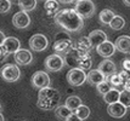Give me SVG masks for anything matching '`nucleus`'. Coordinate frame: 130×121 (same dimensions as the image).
I'll return each instance as SVG.
<instances>
[{
  "mask_svg": "<svg viewBox=\"0 0 130 121\" xmlns=\"http://www.w3.org/2000/svg\"><path fill=\"white\" fill-rule=\"evenodd\" d=\"M116 51H117L116 45L108 40H106L105 42H102L101 45H99L96 47V52L103 58H109L111 56H113Z\"/></svg>",
  "mask_w": 130,
  "mask_h": 121,
  "instance_id": "12",
  "label": "nucleus"
},
{
  "mask_svg": "<svg viewBox=\"0 0 130 121\" xmlns=\"http://www.w3.org/2000/svg\"><path fill=\"white\" fill-rule=\"evenodd\" d=\"M107 81L111 84V86L113 88H118V87H123L124 88V82L125 81L123 80V78L119 75V73H114L111 76L107 78Z\"/></svg>",
  "mask_w": 130,
  "mask_h": 121,
  "instance_id": "24",
  "label": "nucleus"
},
{
  "mask_svg": "<svg viewBox=\"0 0 130 121\" xmlns=\"http://www.w3.org/2000/svg\"><path fill=\"white\" fill-rule=\"evenodd\" d=\"M0 121H4V116H3L1 113H0Z\"/></svg>",
  "mask_w": 130,
  "mask_h": 121,
  "instance_id": "41",
  "label": "nucleus"
},
{
  "mask_svg": "<svg viewBox=\"0 0 130 121\" xmlns=\"http://www.w3.org/2000/svg\"><path fill=\"white\" fill-rule=\"evenodd\" d=\"M49 46V40L44 34H34L29 39V47L35 52L45 51Z\"/></svg>",
  "mask_w": 130,
  "mask_h": 121,
  "instance_id": "7",
  "label": "nucleus"
},
{
  "mask_svg": "<svg viewBox=\"0 0 130 121\" xmlns=\"http://www.w3.org/2000/svg\"><path fill=\"white\" fill-rule=\"evenodd\" d=\"M63 39H71V36L68 34H66V33H58V34L56 35V40H63Z\"/></svg>",
  "mask_w": 130,
  "mask_h": 121,
  "instance_id": "35",
  "label": "nucleus"
},
{
  "mask_svg": "<svg viewBox=\"0 0 130 121\" xmlns=\"http://www.w3.org/2000/svg\"><path fill=\"white\" fill-rule=\"evenodd\" d=\"M11 5L10 0H0V13H7L11 10Z\"/></svg>",
  "mask_w": 130,
  "mask_h": 121,
  "instance_id": "32",
  "label": "nucleus"
},
{
  "mask_svg": "<svg viewBox=\"0 0 130 121\" xmlns=\"http://www.w3.org/2000/svg\"><path fill=\"white\" fill-rule=\"evenodd\" d=\"M111 88H113V87L111 86V84H109V82L107 81V79H106V80L103 81V82H101V84H99V85L96 86L97 92L100 93V94H102V96H103V94H106V93H107L108 91L111 90Z\"/></svg>",
  "mask_w": 130,
  "mask_h": 121,
  "instance_id": "30",
  "label": "nucleus"
},
{
  "mask_svg": "<svg viewBox=\"0 0 130 121\" xmlns=\"http://www.w3.org/2000/svg\"><path fill=\"white\" fill-rule=\"evenodd\" d=\"M128 108L125 107L124 104H122L120 102H116V103L108 104L107 107V113L109 116H112L114 119H120L126 114Z\"/></svg>",
  "mask_w": 130,
  "mask_h": 121,
  "instance_id": "10",
  "label": "nucleus"
},
{
  "mask_svg": "<svg viewBox=\"0 0 130 121\" xmlns=\"http://www.w3.org/2000/svg\"><path fill=\"white\" fill-rule=\"evenodd\" d=\"M0 109H1V104H0Z\"/></svg>",
  "mask_w": 130,
  "mask_h": 121,
  "instance_id": "43",
  "label": "nucleus"
},
{
  "mask_svg": "<svg viewBox=\"0 0 130 121\" xmlns=\"http://www.w3.org/2000/svg\"><path fill=\"white\" fill-rule=\"evenodd\" d=\"M55 22L66 32L77 33L84 27V18L74 9H63L55 15Z\"/></svg>",
  "mask_w": 130,
  "mask_h": 121,
  "instance_id": "1",
  "label": "nucleus"
},
{
  "mask_svg": "<svg viewBox=\"0 0 130 121\" xmlns=\"http://www.w3.org/2000/svg\"><path fill=\"white\" fill-rule=\"evenodd\" d=\"M45 68L49 71H60V70L63 69V67L66 65V61H64V57H62L61 55L58 53H54V55H50L47 56L45 59Z\"/></svg>",
  "mask_w": 130,
  "mask_h": 121,
  "instance_id": "5",
  "label": "nucleus"
},
{
  "mask_svg": "<svg viewBox=\"0 0 130 121\" xmlns=\"http://www.w3.org/2000/svg\"><path fill=\"white\" fill-rule=\"evenodd\" d=\"M88 36H89V39H90V41H91L92 47H95V49H96L99 45H101L102 42H105V41L107 40V34H106L103 30H94V32H91Z\"/></svg>",
  "mask_w": 130,
  "mask_h": 121,
  "instance_id": "17",
  "label": "nucleus"
},
{
  "mask_svg": "<svg viewBox=\"0 0 130 121\" xmlns=\"http://www.w3.org/2000/svg\"><path fill=\"white\" fill-rule=\"evenodd\" d=\"M77 50V49H75ZM79 58H78V68L83 70H88L91 68V64H92V61H91V57L89 53H84V52H80Z\"/></svg>",
  "mask_w": 130,
  "mask_h": 121,
  "instance_id": "20",
  "label": "nucleus"
},
{
  "mask_svg": "<svg viewBox=\"0 0 130 121\" xmlns=\"http://www.w3.org/2000/svg\"><path fill=\"white\" fill-rule=\"evenodd\" d=\"M119 97H120V91L118 88H111L106 94H103V101L107 104H112L119 102Z\"/></svg>",
  "mask_w": 130,
  "mask_h": 121,
  "instance_id": "21",
  "label": "nucleus"
},
{
  "mask_svg": "<svg viewBox=\"0 0 130 121\" xmlns=\"http://www.w3.org/2000/svg\"><path fill=\"white\" fill-rule=\"evenodd\" d=\"M60 4H72L74 0H57Z\"/></svg>",
  "mask_w": 130,
  "mask_h": 121,
  "instance_id": "39",
  "label": "nucleus"
},
{
  "mask_svg": "<svg viewBox=\"0 0 130 121\" xmlns=\"http://www.w3.org/2000/svg\"><path fill=\"white\" fill-rule=\"evenodd\" d=\"M5 39H6V36H5V34L0 30V45H3L4 44V41H5Z\"/></svg>",
  "mask_w": 130,
  "mask_h": 121,
  "instance_id": "37",
  "label": "nucleus"
},
{
  "mask_svg": "<svg viewBox=\"0 0 130 121\" xmlns=\"http://www.w3.org/2000/svg\"><path fill=\"white\" fill-rule=\"evenodd\" d=\"M12 24L17 29L28 28L29 24H30V16L28 15V12L21 10V11L16 12L13 15V17H12Z\"/></svg>",
  "mask_w": 130,
  "mask_h": 121,
  "instance_id": "9",
  "label": "nucleus"
},
{
  "mask_svg": "<svg viewBox=\"0 0 130 121\" xmlns=\"http://www.w3.org/2000/svg\"><path fill=\"white\" fill-rule=\"evenodd\" d=\"M77 115L79 116L80 119H83V120H86L89 116H90V108L89 107H86V105H84V104H82L78 109L74 111Z\"/></svg>",
  "mask_w": 130,
  "mask_h": 121,
  "instance_id": "29",
  "label": "nucleus"
},
{
  "mask_svg": "<svg viewBox=\"0 0 130 121\" xmlns=\"http://www.w3.org/2000/svg\"><path fill=\"white\" fill-rule=\"evenodd\" d=\"M91 47H92V45H91L89 36H82L79 40L77 41V44L74 45V49H77L80 52H84V53H89Z\"/></svg>",
  "mask_w": 130,
  "mask_h": 121,
  "instance_id": "19",
  "label": "nucleus"
},
{
  "mask_svg": "<svg viewBox=\"0 0 130 121\" xmlns=\"http://www.w3.org/2000/svg\"><path fill=\"white\" fill-rule=\"evenodd\" d=\"M32 86L35 88H44V87H49L51 84L50 81V76L47 73L39 70V71H35L32 76Z\"/></svg>",
  "mask_w": 130,
  "mask_h": 121,
  "instance_id": "8",
  "label": "nucleus"
},
{
  "mask_svg": "<svg viewBox=\"0 0 130 121\" xmlns=\"http://www.w3.org/2000/svg\"><path fill=\"white\" fill-rule=\"evenodd\" d=\"M44 9H45L46 13L51 16V15H56L57 12L60 11V3L57 0H49L45 1L44 4Z\"/></svg>",
  "mask_w": 130,
  "mask_h": 121,
  "instance_id": "23",
  "label": "nucleus"
},
{
  "mask_svg": "<svg viewBox=\"0 0 130 121\" xmlns=\"http://www.w3.org/2000/svg\"><path fill=\"white\" fill-rule=\"evenodd\" d=\"M97 69L100 70L106 78H108V76H111L112 74H114V73L117 71V67H116L114 62H112L111 59L106 58V59H103L102 62H100Z\"/></svg>",
  "mask_w": 130,
  "mask_h": 121,
  "instance_id": "15",
  "label": "nucleus"
},
{
  "mask_svg": "<svg viewBox=\"0 0 130 121\" xmlns=\"http://www.w3.org/2000/svg\"><path fill=\"white\" fill-rule=\"evenodd\" d=\"M114 12L112 10H109V9H105V10H102L100 12V15H99V19H100V22H101L103 26H109V23L112 22V19L114 18Z\"/></svg>",
  "mask_w": 130,
  "mask_h": 121,
  "instance_id": "22",
  "label": "nucleus"
},
{
  "mask_svg": "<svg viewBox=\"0 0 130 121\" xmlns=\"http://www.w3.org/2000/svg\"><path fill=\"white\" fill-rule=\"evenodd\" d=\"M7 56H9V53L5 51V49L3 47V45H0V63L5 62Z\"/></svg>",
  "mask_w": 130,
  "mask_h": 121,
  "instance_id": "33",
  "label": "nucleus"
},
{
  "mask_svg": "<svg viewBox=\"0 0 130 121\" xmlns=\"http://www.w3.org/2000/svg\"><path fill=\"white\" fill-rule=\"evenodd\" d=\"M114 45L119 52L128 55V53H130V36L129 35H120L117 38Z\"/></svg>",
  "mask_w": 130,
  "mask_h": 121,
  "instance_id": "16",
  "label": "nucleus"
},
{
  "mask_svg": "<svg viewBox=\"0 0 130 121\" xmlns=\"http://www.w3.org/2000/svg\"><path fill=\"white\" fill-rule=\"evenodd\" d=\"M74 10L79 13L83 18H90L95 13V4L91 0H78L75 3Z\"/></svg>",
  "mask_w": 130,
  "mask_h": 121,
  "instance_id": "4",
  "label": "nucleus"
},
{
  "mask_svg": "<svg viewBox=\"0 0 130 121\" xmlns=\"http://www.w3.org/2000/svg\"><path fill=\"white\" fill-rule=\"evenodd\" d=\"M124 90L130 91V79H128V80L124 82Z\"/></svg>",
  "mask_w": 130,
  "mask_h": 121,
  "instance_id": "38",
  "label": "nucleus"
},
{
  "mask_svg": "<svg viewBox=\"0 0 130 121\" xmlns=\"http://www.w3.org/2000/svg\"><path fill=\"white\" fill-rule=\"evenodd\" d=\"M72 113H73V111L69 109L66 104H64V105H58L56 109H55V115H56L60 120H64V121L67 120V117L71 115Z\"/></svg>",
  "mask_w": 130,
  "mask_h": 121,
  "instance_id": "25",
  "label": "nucleus"
},
{
  "mask_svg": "<svg viewBox=\"0 0 130 121\" xmlns=\"http://www.w3.org/2000/svg\"><path fill=\"white\" fill-rule=\"evenodd\" d=\"M0 75H1L3 80H5L6 82H15L20 79L21 71H20V68L16 64L6 63L0 69Z\"/></svg>",
  "mask_w": 130,
  "mask_h": 121,
  "instance_id": "3",
  "label": "nucleus"
},
{
  "mask_svg": "<svg viewBox=\"0 0 130 121\" xmlns=\"http://www.w3.org/2000/svg\"><path fill=\"white\" fill-rule=\"evenodd\" d=\"M73 46L74 44L72 42L71 39H63V40H55L52 49L58 55H66L67 52H69L73 49Z\"/></svg>",
  "mask_w": 130,
  "mask_h": 121,
  "instance_id": "11",
  "label": "nucleus"
},
{
  "mask_svg": "<svg viewBox=\"0 0 130 121\" xmlns=\"http://www.w3.org/2000/svg\"><path fill=\"white\" fill-rule=\"evenodd\" d=\"M18 6L22 11H33L37 7V0H18Z\"/></svg>",
  "mask_w": 130,
  "mask_h": 121,
  "instance_id": "27",
  "label": "nucleus"
},
{
  "mask_svg": "<svg viewBox=\"0 0 130 121\" xmlns=\"http://www.w3.org/2000/svg\"><path fill=\"white\" fill-rule=\"evenodd\" d=\"M123 3H124L126 6H130V0H123Z\"/></svg>",
  "mask_w": 130,
  "mask_h": 121,
  "instance_id": "40",
  "label": "nucleus"
},
{
  "mask_svg": "<svg viewBox=\"0 0 130 121\" xmlns=\"http://www.w3.org/2000/svg\"><path fill=\"white\" fill-rule=\"evenodd\" d=\"M3 47L9 55H15L21 49V41L15 36H7L3 44Z\"/></svg>",
  "mask_w": 130,
  "mask_h": 121,
  "instance_id": "14",
  "label": "nucleus"
},
{
  "mask_svg": "<svg viewBox=\"0 0 130 121\" xmlns=\"http://www.w3.org/2000/svg\"><path fill=\"white\" fill-rule=\"evenodd\" d=\"M13 56H15L16 63L20 64V65H29L33 62V55H32V52L29 50L20 49Z\"/></svg>",
  "mask_w": 130,
  "mask_h": 121,
  "instance_id": "13",
  "label": "nucleus"
},
{
  "mask_svg": "<svg viewBox=\"0 0 130 121\" xmlns=\"http://www.w3.org/2000/svg\"><path fill=\"white\" fill-rule=\"evenodd\" d=\"M106 79H107V78L102 74L99 69H91L90 71L88 73V79H86V81H88L90 85H95V86H97L99 84L103 82Z\"/></svg>",
  "mask_w": 130,
  "mask_h": 121,
  "instance_id": "18",
  "label": "nucleus"
},
{
  "mask_svg": "<svg viewBox=\"0 0 130 121\" xmlns=\"http://www.w3.org/2000/svg\"><path fill=\"white\" fill-rule=\"evenodd\" d=\"M45 1H49V0H44V3H45Z\"/></svg>",
  "mask_w": 130,
  "mask_h": 121,
  "instance_id": "42",
  "label": "nucleus"
},
{
  "mask_svg": "<svg viewBox=\"0 0 130 121\" xmlns=\"http://www.w3.org/2000/svg\"><path fill=\"white\" fill-rule=\"evenodd\" d=\"M119 102H120L122 104H124L126 108H129V107H130V91H126V90L120 91Z\"/></svg>",
  "mask_w": 130,
  "mask_h": 121,
  "instance_id": "31",
  "label": "nucleus"
},
{
  "mask_svg": "<svg viewBox=\"0 0 130 121\" xmlns=\"http://www.w3.org/2000/svg\"><path fill=\"white\" fill-rule=\"evenodd\" d=\"M77 1H78V0H77Z\"/></svg>",
  "mask_w": 130,
  "mask_h": 121,
  "instance_id": "44",
  "label": "nucleus"
},
{
  "mask_svg": "<svg viewBox=\"0 0 130 121\" xmlns=\"http://www.w3.org/2000/svg\"><path fill=\"white\" fill-rule=\"evenodd\" d=\"M122 65H123V69H124V70H128V71H130V59H129V58L124 59Z\"/></svg>",
  "mask_w": 130,
  "mask_h": 121,
  "instance_id": "36",
  "label": "nucleus"
},
{
  "mask_svg": "<svg viewBox=\"0 0 130 121\" xmlns=\"http://www.w3.org/2000/svg\"><path fill=\"white\" fill-rule=\"evenodd\" d=\"M124 26H125V19L122 16H118V15H116L114 18L112 19V22L109 23V27L113 30H120V29L124 28Z\"/></svg>",
  "mask_w": 130,
  "mask_h": 121,
  "instance_id": "28",
  "label": "nucleus"
},
{
  "mask_svg": "<svg viewBox=\"0 0 130 121\" xmlns=\"http://www.w3.org/2000/svg\"><path fill=\"white\" fill-rule=\"evenodd\" d=\"M66 121H84V120H83V119H80V117L77 115L75 113H72V114L67 117V120H66Z\"/></svg>",
  "mask_w": 130,
  "mask_h": 121,
  "instance_id": "34",
  "label": "nucleus"
},
{
  "mask_svg": "<svg viewBox=\"0 0 130 121\" xmlns=\"http://www.w3.org/2000/svg\"><path fill=\"white\" fill-rule=\"evenodd\" d=\"M66 105H67L69 109L72 110V111H75V110L79 108L80 105H82V99H80V97H78V96H69V97L66 99Z\"/></svg>",
  "mask_w": 130,
  "mask_h": 121,
  "instance_id": "26",
  "label": "nucleus"
},
{
  "mask_svg": "<svg viewBox=\"0 0 130 121\" xmlns=\"http://www.w3.org/2000/svg\"><path fill=\"white\" fill-rule=\"evenodd\" d=\"M60 101H61L60 92L49 86L39 90L37 105L43 110H55L60 105Z\"/></svg>",
  "mask_w": 130,
  "mask_h": 121,
  "instance_id": "2",
  "label": "nucleus"
},
{
  "mask_svg": "<svg viewBox=\"0 0 130 121\" xmlns=\"http://www.w3.org/2000/svg\"><path fill=\"white\" fill-rule=\"evenodd\" d=\"M88 79V74L85 73V70L80 68H72L67 73V81L69 85L72 86H80L83 85Z\"/></svg>",
  "mask_w": 130,
  "mask_h": 121,
  "instance_id": "6",
  "label": "nucleus"
}]
</instances>
